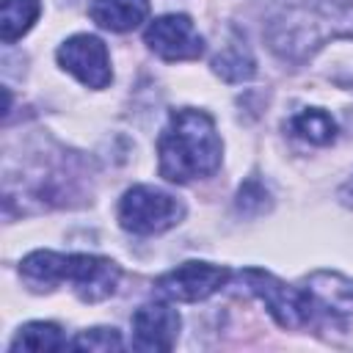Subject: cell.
<instances>
[{"label":"cell","mask_w":353,"mask_h":353,"mask_svg":"<svg viewBox=\"0 0 353 353\" xmlns=\"http://www.w3.org/2000/svg\"><path fill=\"white\" fill-rule=\"evenodd\" d=\"M69 347H74V350H121L124 339L116 328H85L69 342Z\"/></svg>","instance_id":"16"},{"label":"cell","mask_w":353,"mask_h":353,"mask_svg":"<svg viewBox=\"0 0 353 353\" xmlns=\"http://www.w3.org/2000/svg\"><path fill=\"white\" fill-rule=\"evenodd\" d=\"M69 347V339L63 336L61 325L55 323H44V320H36V323H28L17 331V336L11 339L8 350H33V353H52V350H63Z\"/></svg>","instance_id":"12"},{"label":"cell","mask_w":353,"mask_h":353,"mask_svg":"<svg viewBox=\"0 0 353 353\" xmlns=\"http://www.w3.org/2000/svg\"><path fill=\"white\" fill-rule=\"evenodd\" d=\"M179 336V314L165 301L143 303L132 314V339L130 345L143 353H165L176 345Z\"/></svg>","instance_id":"10"},{"label":"cell","mask_w":353,"mask_h":353,"mask_svg":"<svg viewBox=\"0 0 353 353\" xmlns=\"http://www.w3.org/2000/svg\"><path fill=\"white\" fill-rule=\"evenodd\" d=\"M143 41L163 61H193L204 52V39L185 14H165L152 19L143 30Z\"/></svg>","instance_id":"9"},{"label":"cell","mask_w":353,"mask_h":353,"mask_svg":"<svg viewBox=\"0 0 353 353\" xmlns=\"http://www.w3.org/2000/svg\"><path fill=\"white\" fill-rule=\"evenodd\" d=\"M41 14V3L39 0H3L0 8V39L6 44H14L17 39H22L33 22Z\"/></svg>","instance_id":"14"},{"label":"cell","mask_w":353,"mask_h":353,"mask_svg":"<svg viewBox=\"0 0 353 353\" xmlns=\"http://www.w3.org/2000/svg\"><path fill=\"white\" fill-rule=\"evenodd\" d=\"M229 279H232V270L223 268V265H212V262H182L174 270L163 273L154 281V290L163 298L182 301V303H196V301H204V298L215 295L218 290H223Z\"/></svg>","instance_id":"7"},{"label":"cell","mask_w":353,"mask_h":353,"mask_svg":"<svg viewBox=\"0 0 353 353\" xmlns=\"http://www.w3.org/2000/svg\"><path fill=\"white\" fill-rule=\"evenodd\" d=\"M312 325L342 345H353V279L336 270H314L303 281Z\"/></svg>","instance_id":"4"},{"label":"cell","mask_w":353,"mask_h":353,"mask_svg":"<svg viewBox=\"0 0 353 353\" xmlns=\"http://www.w3.org/2000/svg\"><path fill=\"white\" fill-rule=\"evenodd\" d=\"M339 36L353 39V0H306L284 8L268 28V41L284 61H303Z\"/></svg>","instance_id":"2"},{"label":"cell","mask_w":353,"mask_h":353,"mask_svg":"<svg viewBox=\"0 0 353 353\" xmlns=\"http://www.w3.org/2000/svg\"><path fill=\"white\" fill-rule=\"evenodd\" d=\"M212 69L218 77H223L226 83H243V80H251L254 72H256V63H254V55L251 50L245 47V41L240 39H232L212 61Z\"/></svg>","instance_id":"15"},{"label":"cell","mask_w":353,"mask_h":353,"mask_svg":"<svg viewBox=\"0 0 353 353\" xmlns=\"http://www.w3.org/2000/svg\"><path fill=\"white\" fill-rule=\"evenodd\" d=\"M270 207V193L259 179H248L237 193V210L243 215H259Z\"/></svg>","instance_id":"17"},{"label":"cell","mask_w":353,"mask_h":353,"mask_svg":"<svg viewBox=\"0 0 353 353\" xmlns=\"http://www.w3.org/2000/svg\"><path fill=\"white\" fill-rule=\"evenodd\" d=\"M19 276L30 290H52L58 284H69L80 301L99 303L116 292L121 268L113 259L94 254L33 251L22 259Z\"/></svg>","instance_id":"3"},{"label":"cell","mask_w":353,"mask_h":353,"mask_svg":"<svg viewBox=\"0 0 353 353\" xmlns=\"http://www.w3.org/2000/svg\"><path fill=\"white\" fill-rule=\"evenodd\" d=\"M185 218V204L152 185H135L130 188L119 201V223L121 229L149 237L168 232Z\"/></svg>","instance_id":"5"},{"label":"cell","mask_w":353,"mask_h":353,"mask_svg":"<svg viewBox=\"0 0 353 353\" xmlns=\"http://www.w3.org/2000/svg\"><path fill=\"white\" fill-rule=\"evenodd\" d=\"M339 201H342L345 207H353V176L339 188Z\"/></svg>","instance_id":"18"},{"label":"cell","mask_w":353,"mask_h":353,"mask_svg":"<svg viewBox=\"0 0 353 353\" xmlns=\"http://www.w3.org/2000/svg\"><path fill=\"white\" fill-rule=\"evenodd\" d=\"M58 63L88 88H108L113 80L110 55L102 39L91 33H74L58 47Z\"/></svg>","instance_id":"8"},{"label":"cell","mask_w":353,"mask_h":353,"mask_svg":"<svg viewBox=\"0 0 353 353\" xmlns=\"http://www.w3.org/2000/svg\"><path fill=\"white\" fill-rule=\"evenodd\" d=\"M290 132L312 146H328L336 138V121L323 108H303L290 119Z\"/></svg>","instance_id":"13"},{"label":"cell","mask_w":353,"mask_h":353,"mask_svg":"<svg viewBox=\"0 0 353 353\" xmlns=\"http://www.w3.org/2000/svg\"><path fill=\"white\" fill-rule=\"evenodd\" d=\"M88 14L99 28L127 33L149 17V0H94Z\"/></svg>","instance_id":"11"},{"label":"cell","mask_w":353,"mask_h":353,"mask_svg":"<svg viewBox=\"0 0 353 353\" xmlns=\"http://www.w3.org/2000/svg\"><path fill=\"white\" fill-rule=\"evenodd\" d=\"M237 279L245 284V290L251 295H256L265 303V309L273 314V320L281 328L298 331V328L312 325V312H309L303 287H290L281 279H276L273 273L259 270V268H245L237 273Z\"/></svg>","instance_id":"6"},{"label":"cell","mask_w":353,"mask_h":353,"mask_svg":"<svg viewBox=\"0 0 353 353\" xmlns=\"http://www.w3.org/2000/svg\"><path fill=\"white\" fill-rule=\"evenodd\" d=\"M221 157L223 143L207 110L179 108L168 116L157 138V168L163 179L174 185L207 179L221 168Z\"/></svg>","instance_id":"1"}]
</instances>
